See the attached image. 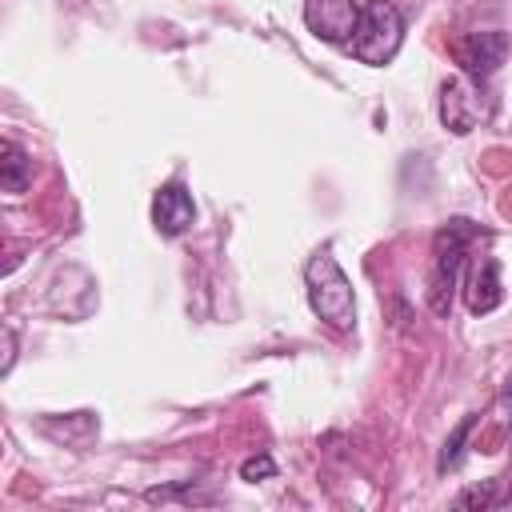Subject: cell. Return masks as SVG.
Returning <instances> with one entry per match:
<instances>
[{"label": "cell", "instance_id": "cell-13", "mask_svg": "<svg viewBox=\"0 0 512 512\" xmlns=\"http://www.w3.org/2000/svg\"><path fill=\"white\" fill-rule=\"evenodd\" d=\"M268 476H276V460H272L268 452H256V456H248V460L240 464V480H248V484L268 480Z\"/></svg>", "mask_w": 512, "mask_h": 512}, {"label": "cell", "instance_id": "cell-10", "mask_svg": "<svg viewBox=\"0 0 512 512\" xmlns=\"http://www.w3.org/2000/svg\"><path fill=\"white\" fill-rule=\"evenodd\" d=\"M472 428H476V416H464V420L448 432V440H444V448H440V460H436V472H448V468H456V464H460V456H464V444H468Z\"/></svg>", "mask_w": 512, "mask_h": 512}, {"label": "cell", "instance_id": "cell-14", "mask_svg": "<svg viewBox=\"0 0 512 512\" xmlns=\"http://www.w3.org/2000/svg\"><path fill=\"white\" fill-rule=\"evenodd\" d=\"M12 360H16V332L4 328V364H0V372H12Z\"/></svg>", "mask_w": 512, "mask_h": 512}, {"label": "cell", "instance_id": "cell-2", "mask_svg": "<svg viewBox=\"0 0 512 512\" xmlns=\"http://www.w3.org/2000/svg\"><path fill=\"white\" fill-rule=\"evenodd\" d=\"M308 304L312 312L332 324V328H352L356 320V300H352V284L344 276V268L336 264L332 252H316L308 260Z\"/></svg>", "mask_w": 512, "mask_h": 512}, {"label": "cell", "instance_id": "cell-3", "mask_svg": "<svg viewBox=\"0 0 512 512\" xmlns=\"http://www.w3.org/2000/svg\"><path fill=\"white\" fill-rule=\"evenodd\" d=\"M400 40H404V16L396 12V4L388 0H368L360 8V24L348 40L352 56L360 64H388L396 52H400Z\"/></svg>", "mask_w": 512, "mask_h": 512}, {"label": "cell", "instance_id": "cell-9", "mask_svg": "<svg viewBox=\"0 0 512 512\" xmlns=\"http://www.w3.org/2000/svg\"><path fill=\"white\" fill-rule=\"evenodd\" d=\"M28 184H32V160H28V152L20 144L4 140L0 144V188L12 192V196H20Z\"/></svg>", "mask_w": 512, "mask_h": 512}, {"label": "cell", "instance_id": "cell-12", "mask_svg": "<svg viewBox=\"0 0 512 512\" xmlns=\"http://www.w3.org/2000/svg\"><path fill=\"white\" fill-rule=\"evenodd\" d=\"M144 500H152V504H168V500H208V496H200L196 484L184 480V484H172V488H148Z\"/></svg>", "mask_w": 512, "mask_h": 512}, {"label": "cell", "instance_id": "cell-5", "mask_svg": "<svg viewBox=\"0 0 512 512\" xmlns=\"http://www.w3.org/2000/svg\"><path fill=\"white\" fill-rule=\"evenodd\" d=\"M304 24L328 44H348L360 24V0H304Z\"/></svg>", "mask_w": 512, "mask_h": 512}, {"label": "cell", "instance_id": "cell-15", "mask_svg": "<svg viewBox=\"0 0 512 512\" xmlns=\"http://www.w3.org/2000/svg\"><path fill=\"white\" fill-rule=\"evenodd\" d=\"M504 500H512V484H508V496H504Z\"/></svg>", "mask_w": 512, "mask_h": 512}, {"label": "cell", "instance_id": "cell-7", "mask_svg": "<svg viewBox=\"0 0 512 512\" xmlns=\"http://www.w3.org/2000/svg\"><path fill=\"white\" fill-rule=\"evenodd\" d=\"M480 112H484L480 108V96H476V88L468 80H460V76L444 80V88H440V120H444V128H452L456 136H464V132L476 128Z\"/></svg>", "mask_w": 512, "mask_h": 512}, {"label": "cell", "instance_id": "cell-8", "mask_svg": "<svg viewBox=\"0 0 512 512\" xmlns=\"http://www.w3.org/2000/svg\"><path fill=\"white\" fill-rule=\"evenodd\" d=\"M468 312L472 316H488L492 308H500V300H504V288H500V264L488 256V260H480L476 268H472V276H468Z\"/></svg>", "mask_w": 512, "mask_h": 512}, {"label": "cell", "instance_id": "cell-4", "mask_svg": "<svg viewBox=\"0 0 512 512\" xmlns=\"http://www.w3.org/2000/svg\"><path fill=\"white\" fill-rule=\"evenodd\" d=\"M452 56L472 80H488L508 60V36L504 32H468V36L452 40Z\"/></svg>", "mask_w": 512, "mask_h": 512}, {"label": "cell", "instance_id": "cell-11", "mask_svg": "<svg viewBox=\"0 0 512 512\" xmlns=\"http://www.w3.org/2000/svg\"><path fill=\"white\" fill-rule=\"evenodd\" d=\"M504 496L496 492V480H484V484H476V488H464L460 496H456V508H492V504H500Z\"/></svg>", "mask_w": 512, "mask_h": 512}, {"label": "cell", "instance_id": "cell-6", "mask_svg": "<svg viewBox=\"0 0 512 512\" xmlns=\"http://www.w3.org/2000/svg\"><path fill=\"white\" fill-rule=\"evenodd\" d=\"M196 220V204H192V192L180 184V180H168L160 184V192L152 196V224L160 236H180L188 232Z\"/></svg>", "mask_w": 512, "mask_h": 512}, {"label": "cell", "instance_id": "cell-1", "mask_svg": "<svg viewBox=\"0 0 512 512\" xmlns=\"http://www.w3.org/2000/svg\"><path fill=\"white\" fill-rule=\"evenodd\" d=\"M476 240V228L468 220H448L432 236V272H428V308L436 316L452 312V292L460 284V268L468 256V244Z\"/></svg>", "mask_w": 512, "mask_h": 512}]
</instances>
